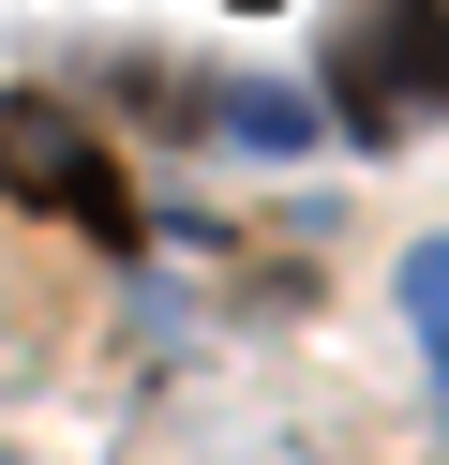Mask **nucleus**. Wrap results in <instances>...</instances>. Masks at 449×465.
I'll return each instance as SVG.
<instances>
[{
  "label": "nucleus",
  "mask_w": 449,
  "mask_h": 465,
  "mask_svg": "<svg viewBox=\"0 0 449 465\" xmlns=\"http://www.w3.org/2000/svg\"><path fill=\"white\" fill-rule=\"evenodd\" d=\"M405 315L449 345V241H419V255H405Z\"/></svg>",
  "instance_id": "5"
},
{
  "label": "nucleus",
  "mask_w": 449,
  "mask_h": 465,
  "mask_svg": "<svg viewBox=\"0 0 449 465\" xmlns=\"http://www.w3.org/2000/svg\"><path fill=\"white\" fill-rule=\"evenodd\" d=\"M434 375H449V345H434Z\"/></svg>",
  "instance_id": "6"
},
{
  "label": "nucleus",
  "mask_w": 449,
  "mask_h": 465,
  "mask_svg": "<svg viewBox=\"0 0 449 465\" xmlns=\"http://www.w3.org/2000/svg\"><path fill=\"white\" fill-rule=\"evenodd\" d=\"M210 121H225L239 151H269V165H285V151H315V105H299V91H225Z\"/></svg>",
  "instance_id": "4"
},
{
  "label": "nucleus",
  "mask_w": 449,
  "mask_h": 465,
  "mask_svg": "<svg viewBox=\"0 0 449 465\" xmlns=\"http://www.w3.org/2000/svg\"><path fill=\"white\" fill-rule=\"evenodd\" d=\"M0 181L30 195V211H60V225H90V241H135V181H120L105 151H90L75 121H60V105H0Z\"/></svg>",
  "instance_id": "1"
},
{
  "label": "nucleus",
  "mask_w": 449,
  "mask_h": 465,
  "mask_svg": "<svg viewBox=\"0 0 449 465\" xmlns=\"http://www.w3.org/2000/svg\"><path fill=\"white\" fill-rule=\"evenodd\" d=\"M359 31H375V61H389L405 105H449V15H434V0H375Z\"/></svg>",
  "instance_id": "2"
},
{
  "label": "nucleus",
  "mask_w": 449,
  "mask_h": 465,
  "mask_svg": "<svg viewBox=\"0 0 449 465\" xmlns=\"http://www.w3.org/2000/svg\"><path fill=\"white\" fill-rule=\"evenodd\" d=\"M329 121H345L359 151H389V135H405V105H389V61H375V31H359L345 61H329Z\"/></svg>",
  "instance_id": "3"
}]
</instances>
